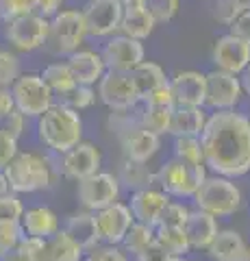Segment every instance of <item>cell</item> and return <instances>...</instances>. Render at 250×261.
<instances>
[{
    "instance_id": "obj_40",
    "label": "cell",
    "mask_w": 250,
    "mask_h": 261,
    "mask_svg": "<svg viewBox=\"0 0 250 261\" xmlns=\"http://www.w3.org/2000/svg\"><path fill=\"white\" fill-rule=\"evenodd\" d=\"M189 216V209L179 202H168L159 216V224L157 226H181L185 224V220Z\"/></svg>"
},
{
    "instance_id": "obj_33",
    "label": "cell",
    "mask_w": 250,
    "mask_h": 261,
    "mask_svg": "<svg viewBox=\"0 0 250 261\" xmlns=\"http://www.w3.org/2000/svg\"><path fill=\"white\" fill-rule=\"evenodd\" d=\"M152 240H155V231H152V226L137 222V224L128 226V231L124 233V238H122V244H124V248L128 252H135L137 255V252H140L144 246H148Z\"/></svg>"
},
{
    "instance_id": "obj_41",
    "label": "cell",
    "mask_w": 250,
    "mask_h": 261,
    "mask_svg": "<svg viewBox=\"0 0 250 261\" xmlns=\"http://www.w3.org/2000/svg\"><path fill=\"white\" fill-rule=\"evenodd\" d=\"M24 238V228L20 222H3L0 224V255L11 250Z\"/></svg>"
},
{
    "instance_id": "obj_11",
    "label": "cell",
    "mask_w": 250,
    "mask_h": 261,
    "mask_svg": "<svg viewBox=\"0 0 250 261\" xmlns=\"http://www.w3.org/2000/svg\"><path fill=\"white\" fill-rule=\"evenodd\" d=\"M118 194H120L118 178L114 174H104V172H96L87 178H80L76 190L80 205L92 211H98L111 205V202H116Z\"/></svg>"
},
{
    "instance_id": "obj_21",
    "label": "cell",
    "mask_w": 250,
    "mask_h": 261,
    "mask_svg": "<svg viewBox=\"0 0 250 261\" xmlns=\"http://www.w3.org/2000/svg\"><path fill=\"white\" fill-rule=\"evenodd\" d=\"M205 113L200 107H185V105H174L168 133L176 137H198L205 128Z\"/></svg>"
},
{
    "instance_id": "obj_36",
    "label": "cell",
    "mask_w": 250,
    "mask_h": 261,
    "mask_svg": "<svg viewBox=\"0 0 250 261\" xmlns=\"http://www.w3.org/2000/svg\"><path fill=\"white\" fill-rule=\"evenodd\" d=\"M146 9L150 11V15L155 18V22H170L176 18L181 7V0H146Z\"/></svg>"
},
{
    "instance_id": "obj_54",
    "label": "cell",
    "mask_w": 250,
    "mask_h": 261,
    "mask_svg": "<svg viewBox=\"0 0 250 261\" xmlns=\"http://www.w3.org/2000/svg\"><path fill=\"white\" fill-rule=\"evenodd\" d=\"M7 192H9V185H7V178H5V174L0 172V196L7 194Z\"/></svg>"
},
{
    "instance_id": "obj_23",
    "label": "cell",
    "mask_w": 250,
    "mask_h": 261,
    "mask_svg": "<svg viewBox=\"0 0 250 261\" xmlns=\"http://www.w3.org/2000/svg\"><path fill=\"white\" fill-rule=\"evenodd\" d=\"M63 233L70 235L72 240L83 250H94L96 244L100 242V231H98V222H96L94 214H74L68 218Z\"/></svg>"
},
{
    "instance_id": "obj_25",
    "label": "cell",
    "mask_w": 250,
    "mask_h": 261,
    "mask_svg": "<svg viewBox=\"0 0 250 261\" xmlns=\"http://www.w3.org/2000/svg\"><path fill=\"white\" fill-rule=\"evenodd\" d=\"M157 22L155 18L150 15V11L146 7H124V13H122V22H120V31L122 35L126 37H133V39H146L152 31H155Z\"/></svg>"
},
{
    "instance_id": "obj_43",
    "label": "cell",
    "mask_w": 250,
    "mask_h": 261,
    "mask_svg": "<svg viewBox=\"0 0 250 261\" xmlns=\"http://www.w3.org/2000/svg\"><path fill=\"white\" fill-rule=\"evenodd\" d=\"M24 120L26 118H24L18 109H11L7 116L0 118V130L7 135H11L13 140H18V137L24 133Z\"/></svg>"
},
{
    "instance_id": "obj_35",
    "label": "cell",
    "mask_w": 250,
    "mask_h": 261,
    "mask_svg": "<svg viewBox=\"0 0 250 261\" xmlns=\"http://www.w3.org/2000/svg\"><path fill=\"white\" fill-rule=\"evenodd\" d=\"M22 74L18 55L11 50H0V87H11L13 81Z\"/></svg>"
},
{
    "instance_id": "obj_10",
    "label": "cell",
    "mask_w": 250,
    "mask_h": 261,
    "mask_svg": "<svg viewBox=\"0 0 250 261\" xmlns=\"http://www.w3.org/2000/svg\"><path fill=\"white\" fill-rule=\"evenodd\" d=\"M85 20L87 35L107 37L120 31L124 7L120 0H87V5L80 9Z\"/></svg>"
},
{
    "instance_id": "obj_12",
    "label": "cell",
    "mask_w": 250,
    "mask_h": 261,
    "mask_svg": "<svg viewBox=\"0 0 250 261\" xmlns=\"http://www.w3.org/2000/svg\"><path fill=\"white\" fill-rule=\"evenodd\" d=\"M207 81V94H205V105L213 107L217 111L233 109L241 98V83L237 74L224 70H213L205 74Z\"/></svg>"
},
{
    "instance_id": "obj_29",
    "label": "cell",
    "mask_w": 250,
    "mask_h": 261,
    "mask_svg": "<svg viewBox=\"0 0 250 261\" xmlns=\"http://www.w3.org/2000/svg\"><path fill=\"white\" fill-rule=\"evenodd\" d=\"M42 79L46 81V85L50 87V92L57 94V96L68 94L72 87L78 85L74 74H72L68 61H54L50 65H46L44 72H42Z\"/></svg>"
},
{
    "instance_id": "obj_46",
    "label": "cell",
    "mask_w": 250,
    "mask_h": 261,
    "mask_svg": "<svg viewBox=\"0 0 250 261\" xmlns=\"http://www.w3.org/2000/svg\"><path fill=\"white\" fill-rule=\"evenodd\" d=\"M229 27H231V33H233V35H237V37H241V39H246V42L250 44V9L237 13V18L233 20Z\"/></svg>"
},
{
    "instance_id": "obj_45",
    "label": "cell",
    "mask_w": 250,
    "mask_h": 261,
    "mask_svg": "<svg viewBox=\"0 0 250 261\" xmlns=\"http://www.w3.org/2000/svg\"><path fill=\"white\" fill-rule=\"evenodd\" d=\"M168 257V250L161 246L157 240H152L148 246H144L140 252H137V261H165Z\"/></svg>"
},
{
    "instance_id": "obj_6",
    "label": "cell",
    "mask_w": 250,
    "mask_h": 261,
    "mask_svg": "<svg viewBox=\"0 0 250 261\" xmlns=\"http://www.w3.org/2000/svg\"><path fill=\"white\" fill-rule=\"evenodd\" d=\"M48 29L50 20L39 15L37 11L18 15L13 20L5 22V37L15 50L20 53H33L37 48L46 46L48 42Z\"/></svg>"
},
{
    "instance_id": "obj_1",
    "label": "cell",
    "mask_w": 250,
    "mask_h": 261,
    "mask_svg": "<svg viewBox=\"0 0 250 261\" xmlns=\"http://www.w3.org/2000/svg\"><path fill=\"white\" fill-rule=\"evenodd\" d=\"M203 163L220 176H241L250 170V122L241 113L224 109L205 122L200 133Z\"/></svg>"
},
{
    "instance_id": "obj_3",
    "label": "cell",
    "mask_w": 250,
    "mask_h": 261,
    "mask_svg": "<svg viewBox=\"0 0 250 261\" xmlns=\"http://www.w3.org/2000/svg\"><path fill=\"white\" fill-rule=\"evenodd\" d=\"M3 174L7 178L9 190L15 194H31L46 190L52 183V172L48 159L39 157L35 152H18L7 163Z\"/></svg>"
},
{
    "instance_id": "obj_56",
    "label": "cell",
    "mask_w": 250,
    "mask_h": 261,
    "mask_svg": "<svg viewBox=\"0 0 250 261\" xmlns=\"http://www.w3.org/2000/svg\"><path fill=\"white\" fill-rule=\"evenodd\" d=\"M241 261H250V250H246V255H244V259Z\"/></svg>"
},
{
    "instance_id": "obj_47",
    "label": "cell",
    "mask_w": 250,
    "mask_h": 261,
    "mask_svg": "<svg viewBox=\"0 0 250 261\" xmlns=\"http://www.w3.org/2000/svg\"><path fill=\"white\" fill-rule=\"evenodd\" d=\"M237 13H239V11L229 3V0H217L215 7H213V18H215L217 22L227 24V27L237 18Z\"/></svg>"
},
{
    "instance_id": "obj_53",
    "label": "cell",
    "mask_w": 250,
    "mask_h": 261,
    "mask_svg": "<svg viewBox=\"0 0 250 261\" xmlns=\"http://www.w3.org/2000/svg\"><path fill=\"white\" fill-rule=\"evenodd\" d=\"M122 3V7H142L146 5V0H120Z\"/></svg>"
},
{
    "instance_id": "obj_15",
    "label": "cell",
    "mask_w": 250,
    "mask_h": 261,
    "mask_svg": "<svg viewBox=\"0 0 250 261\" xmlns=\"http://www.w3.org/2000/svg\"><path fill=\"white\" fill-rule=\"evenodd\" d=\"M98 168H100V152L94 144L78 142L76 146H72L70 150L63 152L61 170L68 178L80 181V178H87V176L96 174Z\"/></svg>"
},
{
    "instance_id": "obj_2",
    "label": "cell",
    "mask_w": 250,
    "mask_h": 261,
    "mask_svg": "<svg viewBox=\"0 0 250 261\" xmlns=\"http://www.w3.org/2000/svg\"><path fill=\"white\" fill-rule=\"evenodd\" d=\"M37 133L44 146L54 152H66L72 146H76L83 135V122L78 111L66 107L63 102L50 105L37 122Z\"/></svg>"
},
{
    "instance_id": "obj_44",
    "label": "cell",
    "mask_w": 250,
    "mask_h": 261,
    "mask_svg": "<svg viewBox=\"0 0 250 261\" xmlns=\"http://www.w3.org/2000/svg\"><path fill=\"white\" fill-rule=\"evenodd\" d=\"M15 154H18V140H13L11 135H7L0 130V172L9 163Z\"/></svg>"
},
{
    "instance_id": "obj_52",
    "label": "cell",
    "mask_w": 250,
    "mask_h": 261,
    "mask_svg": "<svg viewBox=\"0 0 250 261\" xmlns=\"http://www.w3.org/2000/svg\"><path fill=\"white\" fill-rule=\"evenodd\" d=\"M229 3L235 7V9L241 13V11H248L250 9V0H229Z\"/></svg>"
},
{
    "instance_id": "obj_55",
    "label": "cell",
    "mask_w": 250,
    "mask_h": 261,
    "mask_svg": "<svg viewBox=\"0 0 250 261\" xmlns=\"http://www.w3.org/2000/svg\"><path fill=\"white\" fill-rule=\"evenodd\" d=\"M165 261H183V259H181V257H168Z\"/></svg>"
},
{
    "instance_id": "obj_42",
    "label": "cell",
    "mask_w": 250,
    "mask_h": 261,
    "mask_svg": "<svg viewBox=\"0 0 250 261\" xmlns=\"http://www.w3.org/2000/svg\"><path fill=\"white\" fill-rule=\"evenodd\" d=\"M142 100H144V105H150V107H174V94H172L170 83L165 81L163 85L155 87L150 94L144 96Z\"/></svg>"
},
{
    "instance_id": "obj_57",
    "label": "cell",
    "mask_w": 250,
    "mask_h": 261,
    "mask_svg": "<svg viewBox=\"0 0 250 261\" xmlns=\"http://www.w3.org/2000/svg\"><path fill=\"white\" fill-rule=\"evenodd\" d=\"M248 122H250V116H248Z\"/></svg>"
},
{
    "instance_id": "obj_31",
    "label": "cell",
    "mask_w": 250,
    "mask_h": 261,
    "mask_svg": "<svg viewBox=\"0 0 250 261\" xmlns=\"http://www.w3.org/2000/svg\"><path fill=\"white\" fill-rule=\"evenodd\" d=\"M155 240L168 250L170 257H183L191 246L187 242V235L181 226H159V231L155 233Z\"/></svg>"
},
{
    "instance_id": "obj_13",
    "label": "cell",
    "mask_w": 250,
    "mask_h": 261,
    "mask_svg": "<svg viewBox=\"0 0 250 261\" xmlns=\"http://www.w3.org/2000/svg\"><path fill=\"white\" fill-rule=\"evenodd\" d=\"M144 46L140 39L126 37V35H118L111 37L104 50L100 53L104 68L114 70V72H131L137 63L144 61Z\"/></svg>"
},
{
    "instance_id": "obj_24",
    "label": "cell",
    "mask_w": 250,
    "mask_h": 261,
    "mask_svg": "<svg viewBox=\"0 0 250 261\" xmlns=\"http://www.w3.org/2000/svg\"><path fill=\"white\" fill-rule=\"evenodd\" d=\"M20 224L24 228V235H33V238H42V240L52 238L59 231V218L48 207H33L24 211Z\"/></svg>"
},
{
    "instance_id": "obj_50",
    "label": "cell",
    "mask_w": 250,
    "mask_h": 261,
    "mask_svg": "<svg viewBox=\"0 0 250 261\" xmlns=\"http://www.w3.org/2000/svg\"><path fill=\"white\" fill-rule=\"evenodd\" d=\"M11 109H15L11 89H9V87H0V118L7 116V113H9Z\"/></svg>"
},
{
    "instance_id": "obj_38",
    "label": "cell",
    "mask_w": 250,
    "mask_h": 261,
    "mask_svg": "<svg viewBox=\"0 0 250 261\" xmlns=\"http://www.w3.org/2000/svg\"><path fill=\"white\" fill-rule=\"evenodd\" d=\"M24 214V205L15 194H3L0 196V224L3 222H20Z\"/></svg>"
},
{
    "instance_id": "obj_37",
    "label": "cell",
    "mask_w": 250,
    "mask_h": 261,
    "mask_svg": "<svg viewBox=\"0 0 250 261\" xmlns=\"http://www.w3.org/2000/svg\"><path fill=\"white\" fill-rule=\"evenodd\" d=\"M176 157L189 163H203V146L198 137H176Z\"/></svg>"
},
{
    "instance_id": "obj_19",
    "label": "cell",
    "mask_w": 250,
    "mask_h": 261,
    "mask_svg": "<svg viewBox=\"0 0 250 261\" xmlns=\"http://www.w3.org/2000/svg\"><path fill=\"white\" fill-rule=\"evenodd\" d=\"M168 194L159 192V190H137L131 198V214L137 222L148 224V226H157L159 224V216L163 207L168 205Z\"/></svg>"
},
{
    "instance_id": "obj_7",
    "label": "cell",
    "mask_w": 250,
    "mask_h": 261,
    "mask_svg": "<svg viewBox=\"0 0 250 261\" xmlns=\"http://www.w3.org/2000/svg\"><path fill=\"white\" fill-rule=\"evenodd\" d=\"M207 178V172L203 168V163H189L183 159H172L165 166H161L157 172V183L161 185V190L172 196H193Z\"/></svg>"
},
{
    "instance_id": "obj_5",
    "label": "cell",
    "mask_w": 250,
    "mask_h": 261,
    "mask_svg": "<svg viewBox=\"0 0 250 261\" xmlns=\"http://www.w3.org/2000/svg\"><path fill=\"white\" fill-rule=\"evenodd\" d=\"M198 209L207 211L211 216H233L241 205V194L235 183L227 178H205L193 194Z\"/></svg>"
},
{
    "instance_id": "obj_51",
    "label": "cell",
    "mask_w": 250,
    "mask_h": 261,
    "mask_svg": "<svg viewBox=\"0 0 250 261\" xmlns=\"http://www.w3.org/2000/svg\"><path fill=\"white\" fill-rule=\"evenodd\" d=\"M241 89H246V94L250 96V63L246 65V70H244V76H241Z\"/></svg>"
},
{
    "instance_id": "obj_9",
    "label": "cell",
    "mask_w": 250,
    "mask_h": 261,
    "mask_svg": "<svg viewBox=\"0 0 250 261\" xmlns=\"http://www.w3.org/2000/svg\"><path fill=\"white\" fill-rule=\"evenodd\" d=\"M98 96L114 111L133 109L140 102V94H137L135 83L128 72L104 70V74L98 81Z\"/></svg>"
},
{
    "instance_id": "obj_39",
    "label": "cell",
    "mask_w": 250,
    "mask_h": 261,
    "mask_svg": "<svg viewBox=\"0 0 250 261\" xmlns=\"http://www.w3.org/2000/svg\"><path fill=\"white\" fill-rule=\"evenodd\" d=\"M37 0H0V20H13L18 15L33 13Z\"/></svg>"
},
{
    "instance_id": "obj_17",
    "label": "cell",
    "mask_w": 250,
    "mask_h": 261,
    "mask_svg": "<svg viewBox=\"0 0 250 261\" xmlns=\"http://www.w3.org/2000/svg\"><path fill=\"white\" fill-rule=\"evenodd\" d=\"M174 94V105H185V107H203L207 94V81L200 72H179L170 83Z\"/></svg>"
},
{
    "instance_id": "obj_28",
    "label": "cell",
    "mask_w": 250,
    "mask_h": 261,
    "mask_svg": "<svg viewBox=\"0 0 250 261\" xmlns=\"http://www.w3.org/2000/svg\"><path fill=\"white\" fill-rule=\"evenodd\" d=\"M128 74H131L133 83H135V89H137V94H140V100L146 94H150L155 87L165 83V72L161 70V65L152 63V61L137 63L135 68L128 72Z\"/></svg>"
},
{
    "instance_id": "obj_22",
    "label": "cell",
    "mask_w": 250,
    "mask_h": 261,
    "mask_svg": "<svg viewBox=\"0 0 250 261\" xmlns=\"http://www.w3.org/2000/svg\"><path fill=\"white\" fill-rule=\"evenodd\" d=\"M183 231L187 235L189 246L193 248H207L211 240L217 233V224H215V216L207 214V211L198 209V211H189L187 220L183 224Z\"/></svg>"
},
{
    "instance_id": "obj_16",
    "label": "cell",
    "mask_w": 250,
    "mask_h": 261,
    "mask_svg": "<svg viewBox=\"0 0 250 261\" xmlns=\"http://www.w3.org/2000/svg\"><path fill=\"white\" fill-rule=\"evenodd\" d=\"M96 222H98L100 240L116 246V244L122 242L124 233L128 231V226L133 224V214H131V209L120 205V202H111V205L98 209Z\"/></svg>"
},
{
    "instance_id": "obj_4",
    "label": "cell",
    "mask_w": 250,
    "mask_h": 261,
    "mask_svg": "<svg viewBox=\"0 0 250 261\" xmlns=\"http://www.w3.org/2000/svg\"><path fill=\"white\" fill-rule=\"evenodd\" d=\"M11 96H13V105L24 118H39L42 113L52 105V92L46 85V81L42 74H20L13 81Z\"/></svg>"
},
{
    "instance_id": "obj_48",
    "label": "cell",
    "mask_w": 250,
    "mask_h": 261,
    "mask_svg": "<svg viewBox=\"0 0 250 261\" xmlns=\"http://www.w3.org/2000/svg\"><path fill=\"white\" fill-rule=\"evenodd\" d=\"M85 261H126V257L116 246H107V248H94V252Z\"/></svg>"
},
{
    "instance_id": "obj_18",
    "label": "cell",
    "mask_w": 250,
    "mask_h": 261,
    "mask_svg": "<svg viewBox=\"0 0 250 261\" xmlns=\"http://www.w3.org/2000/svg\"><path fill=\"white\" fill-rule=\"evenodd\" d=\"M120 140H122L126 159H131V161L146 163L159 150V135H155L152 130H146L142 124L131 126L124 133H120Z\"/></svg>"
},
{
    "instance_id": "obj_32",
    "label": "cell",
    "mask_w": 250,
    "mask_h": 261,
    "mask_svg": "<svg viewBox=\"0 0 250 261\" xmlns=\"http://www.w3.org/2000/svg\"><path fill=\"white\" fill-rule=\"evenodd\" d=\"M172 109L174 107H150V105H144V111L140 113V124L146 130H152L155 135L168 133Z\"/></svg>"
},
{
    "instance_id": "obj_8",
    "label": "cell",
    "mask_w": 250,
    "mask_h": 261,
    "mask_svg": "<svg viewBox=\"0 0 250 261\" xmlns=\"http://www.w3.org/2000/svg\"><path fill=\"white\" fill-rule=\"evenodd\" d=\"M48 20H50V29H48L46 44H52V50L59 55H70L78 50L83 39L87 37L83 13L76 9H59Z\"/></svg>"
},
{
    "instance_id": "obj_49",
    "label": "cell",
    "mask_w": 250,
    "mask_h": 261,
    "mask_svg": "<svg viewBox=\"0 0 250 261\" xmlns=\"http://www.w3.org/2000/svg\"><path fill=\"white\" fill-rule=\"evenodd\" d=\"M61 5H63V0H37L35 11L39 15H44V18H52L61 9Z\"/></svg>"
},
{
    "instance_id": "obj_34",
    "label": "cell",
    "mask_w": 250,
    "mask_h": 261,
    "mask_svg": "<svg viewBox=\"0 0 250 261\" xmlns=\"http://www.w3.org/2000/svg\"><path fill=\"white\" fill-rule=\"evenodd\" d=\"M94 100H96V92L92 89V85H76L68 94L61 96V102L74 111H83L87 107H92Z\"/></svg>"
},
{
    "instance_id": "obj_26",
    "label": "cell",
    "mask_w": 250,
    "mask_h": 261,
    "mask_svg": "<svg viewBox=\"0 0 250 261\" xmlns=\"http://www.w3.org/2000/svg\"><path fill=\"white\" fill-rule=\"evenodd\" d=\"M207 250L215 261H241L248 248L239 233L220 231V233H215V238L207 246Z\"/></svg>"
},
{
    "instance_id": "obj_14",
    "label": "cell",
    "mask_w": 250,
    "mask_h": 261,
    "mask_svg": "<svg viewBox=\"0 0 250 261\" xmlns=\"http://www.w3.org/2000/svg\"><path fill=\"white\" fill-rule=\"evenodd\" d=\"M213 63L217 65V70L239 74L250 63V44L246 39L233 35V33L217 37L213 46Z\"/></svg>"
},
{
    "instance_id": "obj_30",
    "label": "cell",
    "mask_w": 250,
    "mask_h": 261,
    "mask_svg": "<svg viewBox=\"0 0 250 261\" xmlns=\"http://www.w3.org/2000/svg\"><path fill=\"white\" fill-rule=\"evenodd\" d=\"M120 181H122L128 190H148L157 183V174H152L146 168V163L140 161H131L126 159V163L120 170Z\"/></svg>"
},
{
    "instance_id": "obj_20",
    "label": "cell",
    "mask_w": 250,
    "mask_h": 261,
    "mask_svg": "<svg viewBox=\"0 0 250 261\" xmlns=\"http://www.w3.org/2000/svg\"><path fill=\"white\" fill-rule=\"evenodd\" d=\"M68 65L78 85H94L104 74V61L94 50H74L68 57Z\"/></svg>"
},
{
    "instance_id": "obj_27",
    "label": "cell",
    "mask_w": 250,
    "mask_h": 261,
    "mask_svg": "<svg viewBox=\"0 0 250 261\" xmlns=\"http://www.w3.org/2000/svg\"><path fill=\"white\" fill-rule=\"evenodd\" d=\"M80 257H83V248L63 231H57L52 238L46 240L44 261H80Z\"/></svg>"
}]
</instances>
